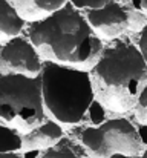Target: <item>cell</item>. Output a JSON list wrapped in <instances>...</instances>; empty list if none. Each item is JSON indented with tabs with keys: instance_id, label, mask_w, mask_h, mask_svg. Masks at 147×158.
Here are the masks:
<instances>
[{
	"instance_id": "obj_1",
	"label": "cell",
	"mask_w": 147,
	"mask_h": 158,
	"mask_svg": "<svg viewBox=\"0 0 147 158\" xmlns=\"http://www.w3.org/2000/svg\"><path fill=\"white\" fill-rule=\"evenodd\" d=\"M28 32L43 61L88 72L95 68L106 48L92 31L86 14L71 2L46 20L32 23Z\"/></svg>"
},
{
	"instance_id": "obj_2",
	"label": "cell",
	"mask_w": 147,
	"mask_h": 158,
	"mask_svg": "<svg viewBox=\"0 0 147 158\" xmlns=\"http://www.w3.org/2000/svg\"><path fill=\"white\" fill-rule=\"evenodd\" d=\"M97 102L106 110H133L147 86V64L138 45L126 40L110 42L91 71Z\"/></svg>"
},
{
	"instance_id": "obj_3",
	"label": "cell",
	"mask_w": 147,
	"mask_h": 158,
	"mask_svg": "<svg viewBox=\"0 0 147 158\" xmlns=\"http://www.w3.org/2000/svg\"><path fill=\"white\" fill-rule=\"evenodd\" d=\"M42 83L49 118L67 127L89 121L97 105L91 72L45 61Z\"/></svg>"
},
{
	"instance_id": "obj_4",
	"label": "cell",
	"mask_w": 147,
	"mask_h": 158,
	"mask_svg": "<svg viewBox=\"0 0 147 158\" xmlns=\"http://www.w3.org/2000/svg\"><path fill=\"white\" fill-rule=\"evenodd\" d=\"M42 77L0 75V120L22 135L39 127L46 117Z\"/></svg>"
},
{
	"instance_id": "obj_5",
	"label": "cell",
	"mask_w": 147,
	"mask_h": 158,
	"mask_svg": "<svg viewBox=\"0 0 147 158\" xmlns=\"http://www.w3.org/2000/svg\"><path fill=\"white\" fill-rule=\"evenodd\" d=\"M80 141L91 158L143 157L146 152L140 131L126 118H112L95 127H84Z\"/></svg>"
},
{
	"instance_id": "obj_6",
	"label": "cell",
	"mask_w": 147,
	"mask_h": 158,
	"mask_svg": "<svg viewBox=\"0 0 147 158\" xmlns=\"http://www.w3.org/2000/svg\"><path fill=\"white\" fill-rule=\"evenodd\" d=\"M2 75H23L37 78L43 74V58L29 39L15 37L2 46L0 52Z\"/></svg>"
},
{
	"instance_id": "obj_7",
	"label": "cell",
	"mask_w": 147,
	"mask_h": 158,
	"mask_svg": "<svg viewBox=\"0 0 147 158\" xmlns=\"http://www.w3.org/2000/svg\"><path fill=\"white\" fill-rule=\"evenodd\" d=\"M86 19L103 43L118 40L130 28V12L118 0H110L100 9L86 11Z\"/></svg>"
},
{
	"instance_id": "obj_8",
	"label": "cell",
	"mask_w": 147,
	"mask_h": 158,
	"mask_svg": "<svg viewBox=\"0 0 147 158\" xmlns=\"http://www.w3.org/2000/svg\"><path fill=\"white\" fill-rule=\"evenodd\" d=\"M63 137H64L63 126L48 117L39 127L23 135V152L25 154L46 152L52 148H57V144L63 140Z\"/></svg>"
},
{
	"instance_id": "obj_9",
	"label": "cell",
	"mask_w": 147,
	"mask_h": 158,
	"mask_svg": "<svg viewBox=\"0 0 147 158\" xmlns=\"http://www.w3.org/2000/svg\"><path fill=\"white\" fill-rule=\"evenodd\" d=\"M12 6L22 15V19L32 25L46 20L60 9H63L69 0H11Z\"/></svg>"
},
{
	"instance_id": "obj_10",
	"label": "cell",
	"mask_w": 147,
	"mask_h": 158,
	"mask_svg": "<svg viewBox=\"0 0 147 158\" xmlns=\"http://www.w3.org/2000/svg\"><path fill=\"white\" fill-rule=\"evenodd\" d=\"M26 22L17 12L9 0H0V43L2 46L15 37H20Z\"/></svg>"
},
{
	"instance_id": "obj_11",
	"label": "cell",
	"mask_w": 147,
	"mask_h": 158,
	"mask_svg": "<svg viewBox=\"0 0 147 158\" xmlns=\"http://www.w3.org/2000/svg\"><path fill=\"white\" fill-rule=\"evenodd\" d=\"M23 151V135L8 126H0V154H18Z\"/></svg>"
},
{
	"instance_id": "obj_12",
	"label": "cell",
	"mask_w": 147,
	"mask_h": 158,
	"mask_svg": "<svg viewBox=\"0 0 147 158\" xmlns=\"http://www.w3.org/2000/svg\"><path fill=\"white\" fill-rule=\"evenodd\" d=\"M133 117L141 126L147 127V86L143 91L141 97L138 98V103L133 107Z\"/></svg>"
},
{
	"instance_id": "obj_13",
	"label": "cell",
	"mask_w": 147,
	"mask_h": 158,
	"mask_svg": "<svg viewBox=\"0 0 147 158\" xmlns=\"http://www.w3.org/2000/svg\"><path fill=\"white\" fill-rule=\"evenodd\" d=\"M37 158H78L69 148H52L46 152H42Z\"/></svg>"
},
{
	"instance_id": "obj_14",
	"label": "cell",
	"mask_w": 147,
	"mask_h": 158,
	"mask_svg": "<svg viewBox=\"0 0 147 158\" xmlns=\"http://www.w3.org/2000/svg\"><path fill=\"white\" fill-rule=\"evenodd\" d=\"M77 9H86V11H91V9H100L103 6H106L110 0H69Z\"/></svg>"
},
{
	"instance_id": "obj_15",
	"label": "cell",
	"mask_w": 147,
	"mask_h": 158,
	"mask_svg": "<svg viewBox=\"0 0 147 158\" xmlns=\"http://www.w3.org/2000/svg\"><path fill=\"white\" fill-rule=\"evenodd\" d=\"M138 48L143 54V58L147 64V25L143 31H140V39H138Z\"/></svg>"
},
{
	"instance_id": "obj_16",
	"label": "cell",
	"mask_w": 147,
	"mask_h": 158,
	"mask_svg": "<svg viewBox=\"0 0 147 158\" xmlns=\"http://www.w3.org/2000/svg\"><path fill=\"white\" fill-rule=\"evenodd\" d=\"M130 8L143 15H147V0H127Z\"/></svg>"
},
{
	"instance_id": "obj_17",
	"label": "cell",
	"mask_w": 147,
	"mask_h": 158,
	"mask_svg": "<svg viewBox=\"0 0 147 158\" xmlns=\"http://www.w3.org/2000/svg\"><path fill=\"white\" fill-rule=\"evenodd\" d=\"M0 158H25L22 154H0Z\"/></svg>"
},
{
	"instance_id": "obj_18",
	"label": "cell",
	"mask_w": 147,
	"mask_h": 158,
	"mask_svg": "<svg viewBox=\"0 0 147 158\" xmlns=\"http://www.w3.org/2000/svg\"><path fill=\"white\" fill-rule=\"evenodd\" d=\"M110 158H143V157H129V155H113Z\"/></svg>"
},
{
	"instance_id": "obj_19",
	"label": "cell",
	"mask_w": 147,
	"mask_h": 158,
	"mask_svg": "<svg viewBox=\"0 0 147 158\" xmlns=\"http://www.w3.org/2000/svg\"><path fill=\"white\" fill-rule=\"evenodd\" d=\"M143 158H147V149H146V152H144V155H143Z\"/></svg>"
}]
</instances>
